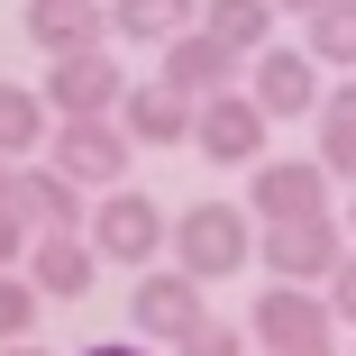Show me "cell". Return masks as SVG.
I'll return each mask as SVG.
<instances>
[{"instance_id": "11", "label": "cell", "mask_w": 356, "mask_h": 356, "mask_svg": "<svg viewBox=\"0 0 356 356\" xmlns=\"http://www.w3.org/2000/svg\"><path fill=\"white\" fill-rule=\"evenodd\" d=\"M92 274H101L92 229H46V238H28V283H37L46 302H83Z\"/></svg>"}, {"instance_id": "4", "label": "cell", "mask_w": 356, "mask_h": 356, "mask_svg": "<svg viewBox=\"0 0 356 356\" xmlns=\"http://www.w3.org/2000/svg\"><path fill=\"white\" fill-rule=\"evenodd\" d=\"M201 293H210L201 274H183V265H147V274H137V293H128V329L183 347L192 329H210V302H201Z\"/></svg>"}, {"instance_id": "8", "label": "cell", "mask_w": 356, "mask_h": 356, "mask_svg": "<svg viewBox=\"0 0 356 356\" xmlns=\"http://www.w3.org/2000/svg\"><path fill=\"white\" fill-rule=\"evenodd\" d=\"M265 137H274L265 101H256V92H220V101H201L192 147H201L210 165H238V174H256V165H265Z\"/></svg>"}, {"instance_id": "24", "label": "cell", "mask_w": 356, "mask_h": 356, "mask_svg": "<svg viewBox=\"0 0 356 356\" xmlns=\"http://www.w3.org/2000/svg\"><path fill=\"white\" fill-rule=\"evenodd\" d=\"M320 293H329V311H338V329H356V256H347V265H338V274L320 283Z\"/></svg>"}, {"instance_id": "9", "label": "cell", "mask_w": 356, "mask_h": 356, "mask_svg": "<svg viewBox=\"0 0 356 356\" xmlns=\"http://www.w3.org/2000/svg\"><path fill=\"white\" fill-rule=\"evenodd\" d=\"M329 165L320 156H265L256 174H247V210L256 220H311V210H329Z\"/></svg>"}, {"instance_id": "17", "label": "cell", "mask_w": 356, "mask_h": 356, "mask_svg": "<svg viewBox=\"0 0 356 356\" xmlns=\"http://www.w3.org/2000/svg\"><path fill=\"white\" fill-rule=\"evenodd\" d=\"M46 137H55V101H46V92H28V83H0V156L28 165Z\"/></svg>"}, {"instance_id": "29", "label": "cell", "mask_w": 356, "mask_h": 356, "mask_svg": "<svg viewBox=\"0 0 356 356\" xmlns=\"http://www.w3.org/2000/svg\"><path fill=\"white\" fill-rule=\"evenodd\" d=\"M274 10H293V19H311V10H329V0H274Z\"/></svg>"}, {"instance_id": "26", "label": "cell", "mask_w": 356, "mask_h": 356, "mask_svg": "<svg viewBox=\"0 0 356 356\" xmlns=\"http://www.w3.org/2000/svg\"><path fill=\"white\" fill-rule=\"evenodd\" d=\"M83 356H156V347H137V338H101V347H83Z\"/></svg>"}, {"instance_id": "20", "label": "cell", "mask_w": 356, "mask_h": 356, "mask_svg": "<svg viewBox=\"0 0 356 356\" xmlns=\"http://www.w3.org/2000/svg\"><path fill=\"white\" fill-rule=\"evenodd\" d=\"M302 46H311L320 64H347V74H356V0H329V10H311V19H302Z\"/></svg>"}, {"instance_id": "7", "label": "cell", "mask_w": 356, "mask_h": 356, "mask_svg": "<svg viewBox=\"0 0 356 356\" xmlns=\"http://www.w3.org/2000/svg\"><path fill=\"white\" fill-rule=\"evenodd\" d=\"M247 92L265 101V119H320V101H329V64H320L311 46H265V55L247 64Z\"/></svg>"}, {"instance_id": "1", "label": "cell", "mask_w": 356, "mask_h": 356, "mask_svg": "<svg viewBox=\"0 0 356 356\" xmlns=\"http://www.w3.org/2000/svg\"><path fill=\"white\" fill-rule=\"evenodd\" d=\"M356 256L338 210H311V220H256V265L274 283H329L338 265Z\"/></svg>"}, {"instance_id": "28", "label": "cell", "mask_w": 356, "mask_h": 356, "mask_svg": "<svg viewBox=\"0 0 356 356\" xmlns=\"http://www.w3.org/2000/svg\"><path fill=\"white\" fill-rule=\"evenodd\" d=\"M0 356H55V347H37V338H10V347H0Z\"/></svg>"}, {"instance_id": "19", "label": "cell", "mask_w": 356, "mask_h": 356, "mask_svg": "<svg viewBox=\"0 0 356 356\" xmlns=\"http://www.w3.org/2000/svg\"><path fill=\"white\" fill-rule=\"evenodd\" d=\"M320 165L338 183H356V83H329V101H320Z\"/></svg>"}, {"instance_id": "31", "label": "cell", "mask_w": 356, "mask_h": 356, "mask_svg": "<svg viewBox=\"0 0 356 356\" xmlns=\"http://www.w3.org/2000/svg\"><path fill=\"white\" fill-rule=\"evenodd\" d=\"M347 356H356V347H347Z\"/></svg>"}, {"instance_id": "2", "label": "cell", "mask_w": 356, "mask_h": 356, "mask_svg": "<svg viewBox=\"0 0 356 356\" xmlns=\"http://www.w3.org/2000/svg\"><path fill=\"white\" fill-rule=\"evenodd\" d=\"M174 265L201 274V283L256 265V210H238V201H192L183 220H174Z\"/></svg>"}, {"instance_id": "22", "label": "cell", "mask_w": 356, "mask_h": 356, "mask_svg": "<svg viewBox=\"0 0 356 356\" xmlns=\"http://www.w3.org/2000/svg\"><path fill=\"white\" fill-rule=\"evenodd\" d=\"M174 356H247V338H238V329H220V320H210V329H192V338H183Z\"/></svg>"}, {"instance_id": "30", "label": "cell", "mask_w": 356, "mask_h": 356, "mask_svg": "<svg viewBox=\"0 0 356 356\" xmlns=\"http://www.w3.org/2000/svg\"><path fill=\"white\" fill-rule=\"evenodd\" d=\"M347 238H356V183H347Z\"/></svg>"}, {"instance_id": "6", "label": "cell", "mask_w": 356, "mask_h": 356, "mask_svg": "<svg viewBox=\"0 0 356 356\" xmlns=\"http://www.w3.org/2000/svg\"><path fill=\"white\" fill-rule=\"evenodd\" d=\"M37 92L55 101V119H119L128 74H119L110 46H83V55H46V83Z\"/></svg>"}, {"instance_id": "25", "label": "cell", "mask_w": 356, "mask_h": 356, "mask_svg": "<svg viewBox=\"0 0 356 356\" xmlns=\"http://www.w3.org/2000/svg\"><path fill=\"white\" fill-rule=\"evenodd\" d=\"M265 356H338V338H302V347H265Z\"/></svg>"}, {"instance_id": "5", "label": "cell", "mask_w": 356, "mask_h": 356, "mask_svg": "<svg viewBox=\"0 0 356 356\" xmlns=\"http://www.w3.org/2000/svg\"><path fill=\"white\" fill-rule=\"evenodd\" d=\"M128 156H137V137L119 119H55V137H46V165H64L83 192H119Z\"/></svg>"}, {"instance_id": "16", "label": "cell", "mask_w": 356, "mask_h": 356, "mask_svg": "<svg viewBox=\"0 0 356 356\" xmlns=\"http://www.w3.org/2000/svg\"><path fill=\"white\" fill-rule=\"evenodd\" d=\"M183 28H201V0H110L119 46H174Z\"/></svg>"}, {"instance_id": "15", "label": "cell", "mask_w": 356, "mask_h": 356, "mask_svg": "<svg viewBox=\"0 0 356 356\" xmlns=\"http://www.w3.org/2000/svg\"><path fill=\"white\" fill-rule=\"evenodd\" d=\"M19 220L46 238V229H83V183L64 165H19Z\"/></svg>"}, {"instance_id": "12", "label": "cell", "mask_w": 356, "mask_h": 356, "mask_svg": "<svg viewBox=\"0 0 356 356\" xmlns=\"http://www.w3.org/2000/svg\"><path fill=\"white\" fill-rule=\"evenodd\" d=\"M119 128L137 137V147H192L201 101H192V92H174L165 74H156V83H128V101H119Z\"/></svg>"}, {"instance_id": "27", "label": "cell", "mask_w": 356, "mask_h": 356, "mask_svg": "<svg viewBox=\"0 0 356 356\" xmlns=\"http://www.w3.org/2000/svg\"><path fill=\"white\" fill-rule=\"evenodd\" d=\"M10 201H19V165L0 156V210H10Z\"/></svg>"}, {"instance_id": "21", "label": "cell", "mask_w": 356, "mask_h": 356, "mask_svg": "<svg viewBox=\"0 0 356 356\" xmlns=\"http://www.w3.org/2000/svg\"><path fill=\"white\" fill-rule=\"evenodd\" d=\"M37 302H46V293L10 265V274H0V338H37Z\"/></svg>"}, {"instance_id": "13", "label": "cell", "mask_w": 356, "mask_h": 356, "mask_svg": "<svg viewBox=\"0 0 356 356\" xmlns=\"http://www.w3.org/2000/svg\"><path fill=\"white\" fill-rule=\"evenodd\" d=\"M156 74H165L174 92H192V101H220V92H238V46H220L210 28H183V37L165 46Z\"/></svg>"}, {"instance_id": "23", "label": "cell", "mask_w": 356, "mask_h": 356, "mask_svg": "<svg viewBox=\"0 0 356 356\" xmlns=\"http://www.w3.org/2000/svg\"><path fill=\"white\" fill-rule=\"evenodd\" d=\"M28 238H37V229L19 220V201H10V210H0V274H10V265H28Z\"/></svg>"}, {"instance_id": "3", "label": "cell", "mask_w": 356, "mask_h": 356, "mask_svg": "<svg viewBox=\"0 0 356 356\" xmlns=\"http://www.w3.org/2000/svg\"><path fill=\"white\" fill-rule=\"evenodd\" d=\"M92 247H101V265H137V274H147L165 247H174V220H165V210H156V192H101L92 201Z\"/></svg>"}, {"instance_id": "14", "label": "cell", "mask_w": 356, "mask_h": 356, "mask_svg": "<svg viewBox=\"0 0 356 356\" xmlns=\"http://www.w3.org/2000/svg\"><path fill=\"white\" fill-rule=\"evenodd\" d=\"M110 37V0H28V46L46 55H83Z\"/></svg>"}, {"instance_id": "18", "label": "cell", "mask_w": 356, "mask_h": 356, "mask_svg": "<svg viewBox=\"0 0 356 356\" xmlns=\"http://www.w3.org/2000/svg\"><path fill=\"white\" fill-rule=\"evenodd\" d=\"M274 0H201V28L220 37V46H238V55H265L274 46Z\"/></svg>"}, {"instance_id": "10", "label": "cell", "mask_w": 356, "mask_h": 356, "mask_svg": "<svg viewBox=\"0 0 356 356\" xmlns=\"http://www.w3.org/2000/svg\"><path fill=\"white\" fill-rule=\"evenodd\" d=\"M247 329L265 347H302V338H338V311H329V293H311V283H265Z\"/></svg>"}]
</instances>
